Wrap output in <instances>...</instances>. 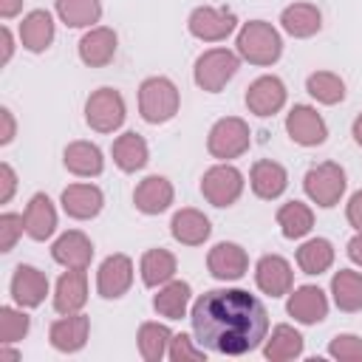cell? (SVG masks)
Returning a JSON list of instances; mask_svg holds the SVG:
<instances>
[{
	"label": "cell",
	"mask_w": 362,
	"mask_h": 362,
	"mask_svg": "<svg viewBox=\"0 0 362 362\" xmlns=\"http://www.w3.org/2000/svg\"><path fill=\"white\" fill-rule=\"evenodd\" d=\"M11 300L23 308H37L45 294H48V277L45 272H40L37 266H28V263H20L11 274Z\"/></svg>",
	"instance_id": "cell-17"
},
{
	"label": "cell",
	"mask_w": 362,
	"mask_h": 362,
	"mask_svg": "<svg viewBox=\"0 0 362 362\" xmlns=\"http://www.w3.org/2000/svg\"><path fill=\"white\" fill-rule=\"evenodd\" d=\"M345 187H348L345 170H342L337 161L314 164V167L305 173V178H303L305 195H308L317 206H322V209L337 206V204L342 201V195H345Z\"/></svg>",
	"instance_id": "cell-5"
},
{
	"label": "cell",
	"mask_w": 362,
	"mask_h": 362,
	"mask_svg": "<svg viewBox=\"0 0 362 362\" xmlns=\"http://www.w3.org/2000/svg\"><path fill=\"white\" fill-rule=\"evenodd\" d=\"M305 90L311 99H317L320 105H337L345 99V82L339 74L334 71H314L305 79Z\"/></svg>",
	"instance_id": "cell-38"
},
{
	"label": "cell",
	"mask_w": 362,
	"mask_h": 362,
	"mask_svg": "<svg viewBox=\"0 0 362 362\" xmlns=\"http://www.w3.org/2000/svg\"><path fill=\"white\" fill-rule=\"evenodd\" d=\"M255 283L263 294L269 297H283L291 291L294 286V272H291V263L280 255H263L255 266Z\"/></svg>",
	"instance_id": "cell-14"
},
{
	"label": "cell",
	"mask_w": 362,
	"mask_h": 362,
	"mask_svg": "<svg viewBox=\"0 0 362 362\" xmlns=\"http://www.w3.org/2000/svg\"><path fill=\"white\" fill-rule=\"evenodd\" d=\"M331 297L339 311H362V274L354 269H339L331 277Z\"/></svg>",
	"instance_id": "cell-33"
},
{
	"label": "cell",
	"mask_w": 362,
	"mask_h": 362,
	"mask_svg": "<svg viewBox=\"0 0 362 362\" xmlns=\"http://www.w3.org/2000/svg\"><path fill=\"white\" fill-rule=\"evenodd\" d=\"M136 339H139V354L144 362H161L167 356L173 331L164 322H141Z\"/></svg>",
	"instance_id": "cell-37"
},
{
	"label": "cell",
	"mask_w": 362,
	"mask_h": 362,
	"mask_svg": "<svg viewBox=\"0 0 362 362\" xmlns=\"http://www.w3.org/2000/svg\"><path fill=\"white\" fill-rule=\"evenodd\" d=\"M286 96H288V90H286L283 79H280V76H274V74H266V76H257V79L246 88L243 102H246L249 113H255V116L266 119V116H274V113H280V110H283Z\"/></svg>",
	"instance_id": "cell-10"
},
{
	"label": "cell",
	"mask_w": 362,
	"mask_h": 362,
	"mask_svg": "<svg viewBox=\"0 0 362 362\" xmlns=\"http://www.w3.org/2000/svg\"><path fill=\"white\" fill-rule=\"evenodd\" d=\"M181 96L173 79L167 76H147L139 85V113L150 124H164L178 113Z\"/></svg>",
	"instance_id": "cell-3"
},
{
	"label": "cell",
	"mask_w": 362,
	"mask_h": 362,
	"mask_svg": "<svg viewBox=\"0 0 362 362\" xmlns=\"http://www.w3.org/2000/svg\"><path fill=\"white\" fill-rule=\"evenodd\" d=\"M175 255L167 252V249H147L141 255V263H139V272H141V283L147 288H158L164 283H170L175 277Z\"/></svg>",
	"instance_id": "cell-31"
},
{
	"label": "cell",
	"mask_w": 362,
	"mask_h": 362,
	"mask_svg": "<svg viewBox=\"0 0 362 362\" xmlns=\"http://www.w3.org/2000/svg\"><path fill=\"white\" fill-rule=\"evenodd\" d=\"M23 8V0H0V17L3 20H11L14 14H20Z\"/></svg>",
	"instance_id": "cell-47"
},
{
	"label": "cell",
	"mask_w": 362,
	"mask_h": 362,
	"mask_svg": "<svg viewBox=\"0 0 362 362\" xmlns=\"http://www.w3.org/2000/svg\"><path fill=\"white\" fill-rule=\"evenodd\" d=\"M116 45H119V37L113 28L107 25H93L82 34L76 51H79V59L88 65V68H105L113 57H116Z\"/></svg>",
	"instance_id": "cell-15"
},
{
	"label": "cell",
	"mask_w": 362,
	"mask_h": 362,
	"mask_svg": "<svg viewBox=\"0 0 362 362\" xmlns=\"http://www.w3.org/2000/svg\"><path fill=\"white\" fill-rule=\"evenodd\" d=\"M303 345H305L303 334L294 325L280 322L272 328V337L263 339V354L272 362H288V359H297L303 354Z\"/></svg>",
	"instance_id": "cell-30"
},
{
	"label": "cell",
	"mask_w": 362,
	"mask_h": 362,
	"mask_svg": "<svg viewBox=\"0 0 362 362\" xmlns=\"http://www.w3.org/2000/svg\"><path fill=\"white\" fill-rule=\"evenodd\" d=\"M23 232H25L23 215H17V212H3V215H0V252H11Z\"/></svg>",
	"instance_id": "cell-42"
},
{
	"label": "cell",
	"mask_w": 362,
	"mask_h": 362,
	"mask_svg": "<svg viewBox=\"0 0 362 362\" xmlns=\"http://www.w3.org/2000/svg\"><path fill=\"white\" fill-rule=\"evenodd\" d=\"M59 204L65 209L68 218L74 221H90L102 212L105 206V195L96 184H68L59 195Z\"/></svg>",
	"instance_id": "cell-16"
},
{
	"label": "cell",
	"mask_w": 362,
	"mask_h": 362,
	"mask_svg": "<svg viewBox=\"0 0 362 362\" xmlns=\"http://www.w3.org/2000/svg\"><path fill=\"white\" fill-rule=\"evenodd\" d=\"M286 311L303 325H317L328 317V297L320 286H297L286 303Z\"/></svg>",
	"instance_id": "cell-19"
},
{
	"label": "cell",
	"mask_w": 362,
	"mask_h": 362,
	"mask_svg": "<svg viewBox=\"0 0 362 362\" xmlns=\"http://www.w3.org/2000/svg\"><path fill=\"white\" fill-rule=\"evenodd\" d=\"M249 187H252V192H255L257 198L274 201V198H280V195L286 192V187H288V173H286L283 164H277V161H272V158H260V161H255L252 170H249Z\"/></svg>",
	"instance_id": "cell-22"
},
{
	"label": "cell",
	"mask_w": 362,
	"mask_h": 362,
	"mask_svg": "<svg viewBox=\"0 0 362 362\" xmlns=\"http://www.w3.org/2000/svg\"><path fill=\"white\" fill-rule=\"evenodd\" d=\"M195 342L226 356H243L269 334L266 305L246 288H209L189 311Z\"/></svg>",
	"instance_id": "cell-1"
},
{
	"label": "cell",
	"mask_w": 362,
	"mask_h": 362,
	"mask_svg": "<svg viewBox=\"0 0 362 362\" xmlns=\"http://www.w3.org/2000/svg\"><path fill=\"white\" fill-rule=\"evenodd\" d=\"M328 356L339 362H362V337L356 334H337L328 342Z\"/></svg>",
	"instance_id": "cell-40"
},
{
	"label": "cell",
	"mask_w": 362,
	"mask_h": 362,
	"mask_svg": "<svg viewBox=\"0 0 362 362\" xmlns=\"http://www.w3.org/2000/svg\"><path fill=\"white\" fill-rule=\"evenodd\" d=\"M348 257H351L356 266H362V232H356V235L348 240Z\"/></svg>",
	"instance_id": "cell-46"
},
{
	"label": "cell",
	"mask_w": 362,
	"mask_h": 362,
	"mask_svg": "<svg viewBox=\"0 0 362 362\" xmlns=\"http://www.w3.org/2000/svg\"><path fill=\"white\" fill-rule=\"evenodd\" d=\"M31 328V320L28 314L20 308H11V305H3L0 308V345H11V342H20Z\"/></svg>",
	"instance_id": "cell-39"
},
{
	"label": "cell",
	"mask_w": 362,
	"mask_h": 362,
	"mask_svg": "<svg viewBox=\"0 0 362 362\" xmlns=\"http://www.w3.org/2000/svg\"><path fill=\"white\" fill-rule=\"evenodd\" d=\"M51 257H54L59 266H65V269H88L90 260H93V243H90V238H88L85 232L68 229V232H62V235L54 240Z\"/></svg>",
	"instance_id": "cell-20"
},
{
	"label": "cell",
	"mask_w": 362,
	"mask_h": 362,
	"mask_svg": "<svg viewBox=\"0 0 362 362\" xmlns=\"http://www.w3.org/2000/svg\"><path fill=\"white\" fill-rule=\"evenodd\" d=\"M351 133H354V141L362 147V113L354 119V124H351Z\"/></svg>",
	"instance_id": "cell-49"
},
{
	"label": "cell",
	"mask_w": 362,
	"mask_h": 362,
	"mask_svg": "<svg viewBox=\"0 0 362 362\" xmlns=\"http://www.w3.org/2000/svg\"><path fill=\"white\" fill-rule=\"evenodd\" d=\"M124 116H127L124 96L116 88H99L85 102V122L96 133H113V130H119L124 124Z\"/></svg>",
	"instance_id": "cell-7"
},
{
	"label": "cell",
	"mask_w": 362,
	"mask_h": 362,
	"mask_svg": "<svg viewBox=\"0 0 362 362\" xmlns=\"http://www.w3.org/2000/svg\"><path fill=\"white\" fill-rule=\"evenodd\" d=\"M192 288L184 280H170L164 286H158V294L153 297V308L164 317V320H181L187 314Z\"/></svg>",
	"instance_id": "cell-32"
},
{
	"label": "cell",
	"mask_w": 362,
	"mask_h": 362,
	"mask_svg": "<svg viewBox=\"0 0 362 362\" xmlns=\"http://www.w3.org/2000/svg\"><path fill=\"white\" fill-rule=\"evenodd\" d=\"M243 173L238 167H232L229 161H221L215 167H209L201 178V195L212 204V206H232L240 195H243Z\"/></svg>",
	"instance_id": "cell-8"
},
{
	"label": "cell",
	"mask_w": 362,
	"mask_h": 362,
	"mask_svg": "<svg viewBox=\"0 0 362 362\" xmlns=\"http://www.w3.org/2000/svg\"><path fill=\"white\" fill-rule=\"evenodd\" d=\"M54 31H57V28H54L51 11L34 8V11H28V14L23 17V23H20V42H23V48L40 54V51H45V48L54 42Z\"/></svg>",
	"instance_id": "cell-28"
},
{
	"label": "cell",
	"mask_w": 362,
	"mask_h": 362,
	"mask_svg": "<svg viewBox=\"0 0 362 362\" xmlns=\"http://www.w3.org/2000/svg\"><path fill=\"white\" fill-rule=\"evenodd\" d=\"M173 198H175V189L164 175H147L133 189V204L144 215H158V212L170 209Z\"/></svg>",
	"instance_id": "cell-23"
},
{
	"label": "cell",
	"mask_w": 362,
	"mask_h": 362,
	"mask_svg": "<svg viewBox=\"0 0 362 362\" xmlns=\"http://www.w3.org/2000/svg\"><path fill=\"white\" fill-rule=\"evenodd\" d=\"M187 28L195 40L201 42H221L238 28V17L229 8H215V6H198L192 8Z\"/></svg>",
	"instance_id": "cell-9"
},
{
	"label": "cell",
	"mask_w": 362,
	"mask_h": 362,
	"mask_svg": "<svg viewBox=\"0 0 362 362\" xmlns=\"http://www.w3.org/2000/svg\"><path fill=\"white\" fill-rule=\"evenodd\" d=\"M88 303V274L85 269H68L59 274L54 288V311L57 314H76Z\"/></svg>",
	"instance_id": "cell-21"
},
{
	"label": "cell",
	"mask_w": 362,
	"mask_h": 362,
	"mask_svg": "<svg viewBox=\"0 0 362 362\" xmlns=\"http://www.w3.org/2000/svg\"><path fill=\"white\" fill-rule=\"evenodd\" d=\"M54 8L68 28H93L102 17L99 0H54Z\"/></svg>",
	"instance_id": "cell-35"
},
{
	"label": "cell",
	"mask_w": 362,
	"mask_h": 362,
	"mask_svg": "<svg viewBox=\"0 0 362 362\" xmlns=\"http://www.w3.org/2000/svg\"><path fill=\"white\" fill-rule=\"evenodd\" d=\"M277 226L283 232V238L288 240H300L311 232L314 226V212L308 204L303 201H286L280 209H277Z\"/></svg>",
	"instance_id": "cell-34"
},
{
	"label": "cell",
	"mask_w": 362,
	"mask_h": 362,
	"mask_svg": "<svg viewBox=\"0 0 362 362\" xmlns=\"http://www.w3.org/2000/svg\"><path fill=\"white\" fill-rule=\"evenodd\" d=\"M133 286V260L122 252L107 255L96 272V291L105 300H119Z\"/></svg>",
	"instance_id": "cell-12"
},
{
	"label": "cell",
	"mask_w": 362,
	"mask_h": 362,
	"mask_svg": "<svg viewBox=\"0 0 362 362\" xmlns=\"http://www.w3.org/2000/svg\"><path fill=\"white\" fill-rule=\"evenodd\" d=\"M110 156H113V164L122 173H136L150 161V147L136 130H127V133L116 136V141L110 147Z\"/></svg>",
	"instance_id": "cell-29"
},
{
	"label": "cell",
	"mask_w": 362,
	"mask_h": 362,
	"mask_svg": "<svg viewBox=\"0 0 362 362\" xmlns=\"http://www.w3.org/2000/svg\"><path fill=\"white\" fill-rule=\"evenodd\" d=\"M0 34H3V62H8V59H11V54H14V40H11V31H8L6 25H3V31H0Z\"/></svg>",
	"instance_id": "cell-48"
},
{
	"label": "cell",
	"mask_w": 362,
	"mask_h": 362,
	"mask_svg": "<svg viewBox=\"0 0 362 362\" xmlns=\"http://www.w3.org/2000/svg\"><path fill=\"white\" fill-rule=\"evenodd\" d=\"M170 235H173L178 243H184V246H201V243L212 235V223H209V218H206L204 212H198V209H192V206H184V209H178V212L173 215V221H170Z\"/></svg>",
	"instance_id": "cell-25"
},
{
	"label": "cell",
	"mask_w": 362,
	"mask_h": 362,
	"mask_svg": "<svg viewBox=\"0 0 362 362\" xmlns=\"http://www.w3.org/2000/svg\"><path fill=\"white\" fill-rule=\"evenodd\" d=\"M297 266L303 274H322L334 266V246L328 238H311L297 249Z\"/></svg>",
	"instance_id": "cell-36"
},
{
	"label": "cell",
	"mask_w": 362,
	"mask_h": 362,
	"mask_svg": "<svg viewBox=\"0 0 362 362\" xmlns=\"http://www.w3.org/2000/svg\"><path fill=\"white\" fill-rule=\"evenodd\" d=\"M23 221H25V235L31 240H48L57 232V209H54L51 198L45 192L31 195V201L23 212Z\"/></svg>",
	"instance_id": "cell-24"
},
{
	"label": "cell",
	"mask_w": 362,
	"mask_h": 362,
	"mask_svg": "<svg viewBox=\"0 0 362 362\" xmlns=\"http://www.w3.org/2000/svg\"><path fill=\"white\" fill-rule=\"evenodd\" d=\"M62 164L68 173L79 175V178H96L102 170H105V158H102V150L93 144V141H71L62 153Z\"/></svg>",
	"instance_id": "cell-26"
},
{
	"label": "cell",
	"mask_w": 362,
	"mask_h": 362,
	"mask_svg": "<svg viewBox=\"0 0 362 362\" xmlns=\"http://www.w3.org/2000/svg\"><path fill=\"white\" fill-rule=\"evenodd\" d=\"M88 334H90V320L85 314H62L59 320L51 322L48 328V339L57 351L62 354H76L85 348L88 342Z\"/></svg>",
	"instance_id": "cell-18"
},
{
	"label": "cell",
	"mask_w": 362,
	"mask_h": 362,
	"mask_svg": "<svg viewBox=\"0 0 362 362\" xmlns=\"http://www.w3.org/2000/svg\"><path fill=\"white\" fill-rule=\"evenodd\" d=\"M240 68V57L229 48H209L195 59L192 68V79L201 90L206 93H218L223 90V85L238 74Z\"/></svg>",
	"instance_id": "cell-4"
},
{
	"label": "cell",
	"mask_w": 362,
	"mask_h": 362,
	"mask_svg": "<svg viewBox=\"0 0 362 362\" xmlns=\"http://www.w3.org/2000/svg\"><path fill=\"white\" fill-rule=\"evenodd\" d=\"M286 133L300 147H317L328 139V124L311 105H294L286 116Z\"/></svg>",
	"instance_id": "cell-11"
},
{
	"label": "cell",
	"mask_w": 362,
	"mask_h": 362,
	"mask_svg": "<svg viewBox=\"0 0 362 362\" xmlns=\"http://www.w3.org/2000/svg\"><path fill=\"white\" fill-rule=\"evenodd\" d=\"M0 184H3V189H0V204H8L11 195H14V189H17V175H14L11 164H0Z\"/></svg>",
	"instance_id": "cell-43"
},
{
	"label": "cell",
	"mask_w": 362,
	"mask_h": 362,
	"mask_svg": "<svg viewBox=\"0 0 362 362\" xmlns=\"http://www.w3.org/2000/svg\"><path fill=\"white\" fill-rule=\"evenodd\" d=\"M280 25H283L286 34H291L297 40H305V37H314L322 28V14L314 3H291L280 11Z\"/></svg>",
	"instance_id": "cell-27"
},
{
	"label": "cell",
	"mask_w": 362,
	"mask_h": 362,
	"mask_svg": "<svg viewBox=\"0 0 362 362\" xmlns=\"http://www.w3.org/2000/svg\"><path fill=\"white\" fill-rule=\"evenodd\" d=\"M206 269L215 280H240L249 269V255L240 243L221 240L206 255Z\"/></svg>",
	"instance_id": "cell-13"
},
{
	"label": "cell",
	"mask_w": 362,
	"mask_h": 362,
	"mask_svg": "<svg viewBox=\"0 0 362 362\" xmlns=\"http://www.w3.org/2000/svg\"><path fill=\"white\" fill-rule=\"evenodd\" d=\"M0 122H3V130H0V144H8V141L14 139V130H17L14 116H11V110H8V107H0Z\"/></svg>",
	"instance_id": "cell-45"
},
{
	"label": "cell",
	"mask_w": 362,
	"mask_h": 362,
	"mask_svg": "<svg viewBox=\"0 0 362 362\" xmlns=\"http://www.w3.org/2000/svg\"><path fill=\"white\" fill-rule=\"evenodd\" d=\"M252 144V133H249V124L240 119V116H223L218 119L212 127H209V136H206V150L212 158H221V161H229V158H238L249 150Z\"/></svg>",
	"instance_id": "cell-6"
},
{
	"label": "cell",
	"mask_w": 362,
	"mask_h": 362,
	"mask_svg": "<svg viewBox=\"0 0 362 362\" xmlns=\"http://www.w3.org/2000/svg\"><path fill=\"white\" fill-rule=\"evenodd\" d=\"M345 218H348V223H351L356 232H362V189H356V192L348 198Z\"/></svg>",
	"instance_id": "cell-44"
},
{
	"label": "cell",
	"mask_w": 362,
	"mask_h": 362,
	"mask_svg": "<svg viewBox=\"0 0 362 362\" xmlns=\"http://www.w3.org/2000/svg\"><path fill=\"white\" fill-rule=\"evenodd\" d=\"M167 356L173 362H201V359H206V351H204V345H195V339H189L187 334H173Z\"/></svg>",
	"instance_id": "cell-41"
},
{
	"label": "cell",
	"mask_w": 362,
	"mask_h": 362,
	"mask_svg": "<svg viewBox=\"0 0 362 362\" xmlns=\"http://www.w3.org/2000/svg\"><path fill=\"white\" fill-rule=\"evenodd\" d=\"M238 57L246 59L249 65H274L283 54V40H280V31L266 23V20H249L240 25L238 31Z\"/></svg>",
	"instance_id": "cell-2"
}]
</instances>
